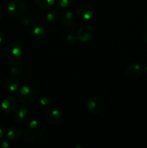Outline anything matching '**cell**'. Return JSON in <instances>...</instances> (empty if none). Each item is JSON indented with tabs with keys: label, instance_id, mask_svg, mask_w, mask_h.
Instances as JSON below:
<instances>
[{
	"label": "cell",
	"instance_id": "12",
	"mask_svg": "<svg viewBox=\"0 0 147 148\" xmlns=\"http://www.w3.org/2000/svg\"><path fill=\"white\" fill-rule=\"evenodd\" d=\"M74 16L71 11L67 10H63L60 16V21L64 27H69L73 23Z\"/></svg>",
	"mask_w": 147,
	"mask_h": 148
},
{
	"label": "cell",
	"instance_id": "22",
	"mask_svg": "<svg viewBox=\"0 0 147 148\" xmlns=\"http://www.w3.org/2000/svg\"><path fill=\"white\" fill-rule=\"evenodd\" d=\"M66 40H67L69 43H70V44H74V43H76V38H75L74 36H72V35H69V36L66 37Z\"/></svg>",
	"mask_w": 147,
	"mask_h": 148
},
{
	"label": "cell",
	"instance_id": "15",
	"mask_svg": "<svg viewBox=\"0 0 147 148\" xmlns=\"http://www.w3.org/2000/svg\"><path fill=\"white\" fill-rule=\"evenodd\" d=\"M19 83L14 77H9L5 80V87L10 92H16L18 90Z\"/></svg>",
	"mask_w": 147,
	"mask_h": 148
},
{
	"label": "cell",
	"instance_id": "14",
	"mask_svg": "<svg viewBox=\"0 0 147 148\" xmlns=\"http://www.w3.org/2000/svg\"><path fill=\"white\" fill-rule=\"evenodd\" d=\"M5 134L7 140H9L10 141H15L21 137L22 132L17 127H11L7 130Z\"/></svg>",
	"mask_w": 147,
	"mask_h": 148
},
{
	"label": "cell",
	"instance_id": "6",
	"mask_svg": "<svg viewBox=\"0 0 147 148\" xmlns=\"http://www.w3.org/2000/svg\"><path fill=\"white\" fill-rule=\"evenodd\" d=\"M94 35V30L91 26L84 25L81 27L76 33V40L82 43L89 42L92 38Z\"/></svg>",
	"mask_w": 147,
	"mask_h": 148
},
{
	"label": "cell",
	"instance_id": "16",
	"mask_svg": "<svg viewBox=\"0 0 147 148\" xmlns=\"http://www.w3.org/2000/svg\"><path fill=\"white\" fill-rule=\"evenodd\" d=\"M39 8L44 10H49L56 4V0H35Z\"/></svg>",
	"mask_w": 147,
	"mask_h": 148
},
{
	"label": "cell",
	"instance_id": "18",
	"mask_svg": "<svg viewBox=\"0 0 147 148\" xmlns=\"http://www.w3.org/2000/svg\"><path fill=\"white\" fill-rule=\"evenodd\" d=\"M46 19L49 23H55L58 19V12L55 10H49L46 14Z\"/></svg>",
	"mask_w": 147,
	"mask_h": 148
},
{
	"label": "cell",
	"instance_id": "5",
	"mask_svg": "<svg viewBox=\"0 0 147 148\" xmlns=\"http://www.w3.org/2000/svg\"><path fill=\"white\" fill-rule=\"evenodd\" d=\"M104 106V101L101 97L93 96L89 98L86 104V110L90 114H97L100 112Z\"/></svg>",
	"mask_w": 147,
	"mask_h": 148
},
{
	"label": "cell",
	"instance_id": "27",
	"mask_svg": "<svg viewBox=\"0 0 147 148\" xmlns=\"http://www.w3.org/2000/svg\"><path fill=\"white\" fill-rule=\"evenodd\" d=\"M2 17H3V14H2V12L1 11V10H0V20H1V19H2Z\"/></svg>",
	"mask_w": 147,
	"mask_h": 148
},
{
	"label": "cell",
	"instance_id": "21",
	"mask_svg": "<svg viewBox=\"0 0 147 148\" xmlns=\"http://www.w3.org/2000/svg\"><path fill=\"white\" fill-rule=\"evenodd\" d=\"M50 104V101L49 100L48 98L47 97H42L39 100V105L43 108H46V107L49 106Z\"/></svg>",
	"mask_w": 147,
	"mask_h": 148
},
{
	"label": "cell",
	"instance_id": "9",
	"mask_svg": "<svg viewBox=\"0 0 147 148\" xmlns=\"http://www.w3.org/2000/svg\"><path fill=\"white\" fill-rule=\"evenodd\" d=\"M1 107L3 111L7 114L12 113L17 107V101L14 97L7 96L4 98L1 103Z\"/></svg>",
	"mask_w": 147,
	"mask_h": 148
},
{
	"label": "cell",
	"instance_id": "26",
	"mask_svg": "<svg viewBox=\"0 0 147 148\" xmlns=\"http://www.w3.org/2000/svg\"><path fill=\"white\" fill-rule=\"evenodd\" d=\"M142 37L144 41H145L146 43H147V29L144 31V33H143V35H142Z\"/></svg>",
	"mask_w": 147,
	"mask_h": 148
},
{
	"label": "cell",
	"instance_id": "10",
	"mask_svg": "<svg viewBox=\"0 0 147 148\" xmlns=\"http://www.w3.org/2000/svg\"><path fill=\"white\" fill-rule=\"evenodd\" d=\"M30 117V112L24 107L17 109L14 114V119L17 123H24L29 120Z\"/></svg>",
	"mask_w": 147,
	"mask_h": 148
},
{
	"label": "cell",
	"instance_id": "11",
	"mask_svg": "<svg viewBox=\"0 0 147 148\" xmlns=\"http://www.w3.org/2000/svg\"><path fill=\"white\" fill-rule=\"evenodd\" d=\"M143 72V67L141 64L133 63L130 64L126 69V75L131 78H135L139 77Z\"/></svg>",
	"mask_w": 147,
	"mask_h": 148
},
{
	"label": "cell",
	"instance_id": "8",
	"mask_svg": "<svg viewBox=\"0 0 147 148\" xmlns=\"http://www.w3.org/2000/svg\"><path fill=\"white\" fill-rule=\"evenodd\" d=\"M76 15L82 20H89L92 18L94 14L93 9L87 4L81 5L76 9Z\"/></svg>",
	"mask_w": 147,
	"mask_h": 148
},
{
	"label": "cell",
	"instance_id": "17",
	"mask_svg": "<svg viewBox=\"0 0 147 148\" xmlns=\"http://www.w3.org/2000/svg\"><path fill=\"white\" fill-rule=\"evenodd\" d=\"M11 74L14 76H20L22 74L23 72V68L22 66V64L20 62H14V64L12 66L11 69H10Z\"/></svg>",
	"mask_w": 147,
	"mask_h": 148
},
{
	"label": "cell",
	"instance_id": "28",
	"mask_svg": "<svg viewBox=\"0 0 147 148\" xmlns=\"http://www.w3.org/2000/svg\"><path fill=\"white\" fill-rule=\"evenodd\" d=\"M145 71H146V73L147 74V66H146V69H145Z\"/></svg>",
	"mask_w": 147,
	"mask_h": 148
},
{
	"label": "cell",
	"instance_id": "4",
	"mask_svg": "<svg viewBox=\"0 0 147 148\" xmlns=\"http://www.w3.org/2000/svg\"><path fill=\"white\" fill-rule=\"evenodd\" d=\"M6 55L9 60L12 62H18L22 56V47L18 42H12L7 46Z\"/></svg>",
	"mask_w": 147,
	"mask_h": 148
},
{
	"label": "cell",
	"instance_id": "25",
	"mask_svg": "<svg viewBox=\"0 0 147 148\" xmlns=\"http://www.w3.org/2000/svg\"><path fill=\"white\" fill-rule=\"evenodd\" d=\"M5 134V130H4V127L0 124V139L3 137Z\"/></svg>",
	"mask_w": 147,
	"mask_h": 148
},
{
	"label": "cell",
	"instance_id": "3",
	"mask_svg": "<svg viewBox=\"0 0 147 148\" xmlns=\"http://www.w3.org/2000/svg\"><path fill=\"white\" fill-rule=\"evenodd\" d=\"M7 10L10 15L19 17L25 14L27 7L24 3L20 0H10L7 4Z\"/></svg>",
	"mask_w": 147,
	"mask_h": 148
},
{
	"label": "cell",
	"instance_id": "19",
	"mask_svg": "<svg viewBox=\"0 0 147 148\" xmlns=\"http://www.w3.org/2000/svg\"><path fill=\"white\" fill-rule=\"evenodd\" d=\"M74 3V0H56L58 6L63 9H67L71 7Z\"/></svg>",
	"mask_w": 147,
	"mask_h": 148
},
{
	"label": "cell",
	"instance_id": "23",
	"mask_svg": "<svg viewBox=\"0 0 147 148\" xmlns=\"http://www.w3.org/2000/svg\"><path fill=\"white\" fill-rule=\"evenodd\" d=\"M10 147V144L6 140H0V147L1 148H8Z\"/></svg>",
	"mask_w": 147,
	"mask_h": 148
},
{
	"label": "cell",
	"instance_id": "1",
	"mask_svg": "<svg viewBox=\"0 0 147 148\" xmlns=\"http://www.w3.org/2000/svg\"><path fill=\"white\" fill-rule=\"evenodd\" d=\"M44 132L45 127L43 124L37 120H33L27 125L24 137L27 140H33L41 137Z\"/></svg>",
	"mask_w": 147,
	"mask_h": 148
},
{
	"label": "cell",
	"instance_id": "13",
	"mask_svg": "<svg viewBox=\"0 0 147 148\" xmlns=\"http://www.w3.org/2000/svg\"><path fill=\"white\" fill-rule=\"evenodd\" d=\"M46 29L43 27V26L39 24L33 25L30 28V33L32 36H33L36 39L43 38L46 36Z\"/></svg>",
	"mask_w": 147,
	"mask_h": 148
},
{
	"label": "cell",
	"instance_id": "20",
	"mask_svg": "<svg viewBox=\"0 0 147 148\" xmlns=\"http://www.w3.org/2000/svg\"><path fill=\"white\" fill-rule=\"evenodd\" d=\"M22 23L26 27H30L32 25V23H33V19L28 14H25L22 16Z\"/></svg>",
	"mask_w": 147,
	"mask_h": 148
},
{
	"label": "cell",
	"instance_id": "7",
	"mask_svg": "<svg viewBox=\"0 0 147 148\" xmlns=\"http://www.w3.org/2000/svg\"><path fill=\"white\" fill-rule=\"evenodd\" d=\"M45 117L46 119L49 124L52 125H55L59 123L61 119V114L60 111L58 108L52 107L49 108L48 109L46 110V114H45Z\"/></svg>",
	"mask_w": 147,
	"mask_h": 148
},
{
	"label": "cell",
	"instance_id": "24",
	"mask_svg": "<svg viewBox=\"0 0 147 148\" xmlns=\"http://www.w3.org/2000/svg\"><path fill=\"white\" fill-rule=\"evenodd\" d=\"M4 41H5V36H4V33L0 32V46L4 44Z\"/></svg>",
	"mask_w": 147,
	"mask_h": 148
},
{
	"label": "cell",
	"instance_id": "2",
	"mask_svg": "<svg viewBox=\"0 0 147 148\" xmlns=\"http://www.w3.org/2000/svg\"><path fill=\"white\" fill-rule=\"evenodd\" d=\"M17 97L19 101L24 104L32 103L37 97L35 90L28 85H23L17 90Z\"/></svg>",
	"mask_w": 147,
	"mask_h": 148
}]
</instances>
